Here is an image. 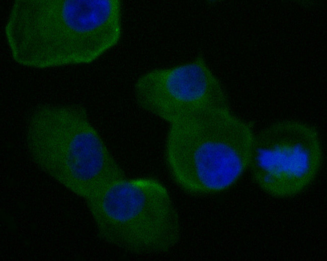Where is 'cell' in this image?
I'll return each instance as SVG.
<instances>
[{
	"label": "cell",
	"mask_w": 327,
	"mask_h": 261,
	"mask_svg": "<svg viewBox=\"0 0 327 261\" xmlns=\"http://www.w3.org/2000/svg\"><path fill=\"white\" fill-rule=\"evenodd\" d=\"M120 0H17L5 37L14 60L43 69L93 62L120 41Z\"/></svg>",
	"instance_id": "cell-1"
},
{
	"label": "cell",
	"mask_w": 327,
	"mask_h": 261,
	"mask_svg": "<svg viewBox=\"0 0 327 261\" xmlns=\"http://www.w3.org/2000/svg\"><path fill=\"white\" fill-rule=\"evenodd\" d=\"M25 144L41 171L85 200L125 177L80 104L36 107L27 122Z\"/></svg>",
	"instance_id": "cell-2"
},
{
	"label": "cell",
	"mask_w": 327,
	"mask_h": 261,
	"mask_svg": "<svg viewBox=\"0 0 327 261\" xmlns=\"http://www.w3.org/2000/svg\"><path fill=\"white\" fill-rule=\"evenodd\" d=\"M252 127L229 108L208 111L170 124L165 155L183 190L206 195L226 190L249 167Z\"/></svg>",
	"instance_id": "cell-3"
},
{
	"label": "cell",
	"mask_w": 327,
	"mask_h": 261,
	"mask_svg": "<svg viewBox=\"0 0 327 261\" xmlns=\"http://www.w3.org/2000/svg\"><path fill=\"white\" fill-rule=\"evenodd\" d=\"M99 236L129 252L170 250L181 236V222L166 187L151 177L116 180L85 200Z\"/></svg>",
	"instance_id": "cell-4"
},
{
	"label": "cell",
	"mask_w": 327,
	"mask_h": 261,
	"mask_svg": "<svg viewBox=\"0 0 327 261\" xmlns=\"http://www.w3.org/2000/svg\"><path fill=\"white\" fill-rule=\"evenodd\" d=\"M322 160L317 130L305 122L285 120L255 136L249 168L262 190L286 198L299 194L313 182Z\"/></svg>",
	"instance_id": "cell-5"
},
{
	"label": "cell",
	"mask_w": 327,
	"mask_h": 261,
	"mask_svg": "<svg viewBox=\"0 0 327 261\" xmlns=\"http://www.w3.org/2000/svg\"><path fill=\"white\" fill-rule=\"evenodd\" d=\"M134 93L140 108L170 124L228 108L224 91L202 54L189 61L144 73L136 81Z\"/></svg>",
	"instance_id": "cell-6"
}]
</instances>
